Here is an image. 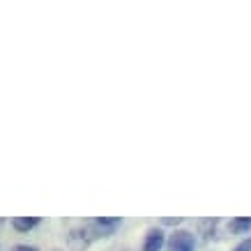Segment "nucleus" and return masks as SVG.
I'll use <instances>...</instances> for the list:
<instances>
[{"mask_svg": "<svg viewBox=\"0 0 251 251\" xmlns=\"http://www.w3.org/2000/svg\"><path fill=\"white\" fill-rule=\"evenodd\" d=\"M0 251H2V247H0Z\"/></svg>", "mask_w": 251, "mask_h": 251, "instance_id": "9b49d317", "label": "nucleus"}, {"mask_svg": "<svg viewBox=\"0 0 251 251\" xmlns=\"http://www.w3.org/2000/svg\"><path fill=\"white\" fill-rule=\"evenodd\" d=\"M122 224V217H95V219L90 221V226L95 228V233H97L99 237H108L113 235L115 228Z\"/></svg>", "mask_w": 251, "mask_h": 251, "instance_id": "7ed1b4c3", "label": "nucleus"}, {"mask_svg": "<svg viewBox=\"0 0 251 251\" xmlns=\"http://www.w3.org/2000/svg\"><path fill=\"white\" fill-rule=\"evenodd\" d=\"M42 224V217H14L12 219V228L19 230V233H28V230L37 228Z\"/></svg>", "mask_w": 251, "mask_h": 251, "instance_id": "39448f33", "label": "nucleus"}, {"mask_svg": "<svg viewBox=\"0 0 251 251\" xmlns=\"http://www.w3.org/2000/svg\"><path fill=\"white\" fill-rule=\"evenodd\" d=\"M217 224H219V219H217V217L201 219V221H198V233H201L203 237H210L214 233V228H217Z\"/></svg>", "mask_w": 251, "mask_h": 251, "instance_id": "0eeeda50", "label": "nucleus"}, {"mask_svg": "<svg viewBox=\"0 0 251 251\" xmlns=\"http://www.w3.org/2000/svg\"><path fill=\"white\" fill-rule=\"evenodd\" d=\"M161 224H164V226H177V224H182V217H164V219H161Z\"/></svg>", "mask_w": 251, "mask_h": 251, "instance_id": "1a4fd4ad", "label": "nucleus"}, {"mask_svg": "<svg viewBox=\"0 0 251 251\" xmlns=\"http://www.w3.org/2000/svg\"><path fill=\"white\" fill-rule=\"evenodd\" d=\"M12 251H39L37 247H32V244H14Z\"/></svg>", "mask_w": 251, "mask_h": 251, "instance_id": "9d476101", "label": "nucleus"}, {"mask_svg": "<svg viewBox=\"0 0 251 251\" xmlns=\"http://www.w3.org/2000/svg\"><path fill=\"white\" fill-rule=\"evenodd\" d=\"M228 230L230 233H235V235H240V233H249L251 230V217H235V219L228 221Z\"/></svg>", "mask_w": 251, "mask_h": 251, "instance_id": "423d86ee", "label": "nucleus"}, {"mask_svg": "<svg viewBox=\"0 0 251 251\" xmlns=\"http://www.w3.org/2000/svg\"><path fill=\"white\" fill-rule=\"evenodd\" d=\"M166 247V233L157 226L145 233V240H143V251H161Z\"/></svg>", "mask_w": 251, "mask_h": 251, "instance_id": "20e7f679", "label": "nucleus"}, {"mask_svg": "<svg viewBox=\"0 0 251 251\" xmlns=\"http://www.w3.org/2000/svg\"><path fill=\"white\" fill-rule=\"evenodd\" d=\"M194 247H196V237L191 230L184 228L173 230L166 240V251H194Z\"/></svg>", "mask_w": 251, "mask_h": 251, "instance_id": "f03ea898", "label": "nucleus"}, {"mask_svg": "<svg viewBox=\"0 0 251 251\" xmlns=\"http://www.w3.org/2000/svg\"><path fill=\"white\" fill-rule=\"evenodd\" d=\"M97 233H95V228L90 226V221L88 224H81V226H74V228L69 230L67 235V244L72 251H85L88 247H90L95 240H97Z\"/></svg>", "mask_w": 251, "mask_h": 251, "instance_id": "f257e3e1", "label": "nucleus"}, {"mask_svg": "<svg viewBox=\"0 0 251 251\" xmlns=\"http://www.w3.org/2000/svg\"><path fill=\"white\" fill-rule=\"evenodd\" d=\"M233 251H251V237H244L242 242L233 247Z\"/></svg>", "mask_w": 251, "mask_h": 251, "instance_id": "6e6552de", "label": "nucleus"}]
</instances>
